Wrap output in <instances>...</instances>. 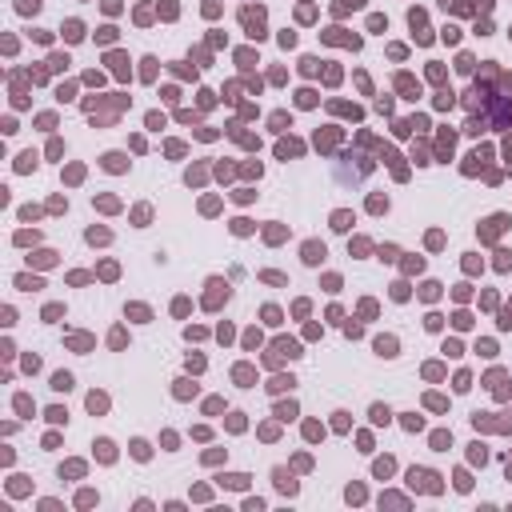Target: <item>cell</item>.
Returning <instances> with one entry per match:
<instances>
[{"mask_svg":"<svg viewBox=\"0 0 512 512\" xmlns=\"http://www.w3.org/2000/svg\"><path fill=\"white\" fill-rule=\"evenodd\" d=\"M320 256H324V244H304V260L308 264H317Z\"/></svg>","mask_w":512,"mask_h":512,"instance_id":"obj_1","label":"cell"},{"mask_svg":"<svg viewBox=\"0 0 512 512\" xmlns=\"http://www.w3.org/2000/svg\"><path fill=\"white\" fill-rule=\"evenodd\" d=\"M52 388H61V392H68V388H72V376H68V372H61V376H52Z\"/></svg>","mask_w":512,"mask_h":512,"instance_id":"obj_2","label":"cell"},{"mask_svg":"<svg viewBox=\"0 0 512 512\" xmlns=\"http://www.w3.org/2000/svg\"><path fill=\"white\" fill-rule=\"evenodd\" d=\"M20 8H24V13H36V8H40V0H20Z\"/></svg>","mask_w":512,"mask_h":512,"instance_id":"obj_3","label":"cell"}]
</instances>
